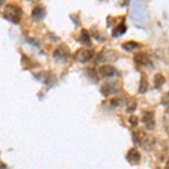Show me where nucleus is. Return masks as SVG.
<instances>
[{"mask_svg": "<svg viewBox=\"0 0 169 169\" xmlns=\"http://www.w3.org/2000/svg\"><path fill=\"white\" fill-rule=\"evenodd\" d=\"M141 48V44L138 43V42H133V41H130V42H126L123 44V48L126 50V51H134V50H138V48Z\"/></svg>", "mask_w": 169, "mask_h": 169, "instance_id": "10", "label": "nucleus"}, {"mask_svg": "<svg viewBox=\"0 0 169 169\" xmlns=\"http://www.w3.org/2000/svg\"><path fill=\"white\" fill-rule=\"evenodd\" d=\"M142 121L145 123V126L148 130H152L155 128V121H153V113L152 112H145L143 113Z\"/></svg>", "mask_w": 169, "mask_h": 169, "instance_id": "6", "label": "nucleus"}, {"mask_svg": "<svg viewBox=\"0 0 169 169\" xmlns=\"http://www.w3.org/2000/svg\"><path fill=\"white\" fill-rule=\"evenodd\" d=\"M125 32H126V26H125L124 24H121L115 28V31H114V33H113V35H114V36H118V35L124 34Z\"/></svg>", "mask_w": 169, "mask_h": 169, "instance_id": "14", "label": "nucleus"}, {"mask_svg": "<svg viewBox=\"0 0 169 169\" xmlns=\"http://www.w3.org/2000/svg\"><path fill=\"white\" fill-rule=\"evenodd\" d=\"M81 43H83V45L90 46V36L86 29H83V31H81Z\"/></svg>", "mask_w": 169, "mask_h": 169, "instance_id": "13", "label": "nucleus"}, {"mask_svg": "<svg viewBox=\"0 0 169 169\" xmlns=\"http://www.w3.org/2000/svg\"><path fill=\"white\" fill-rule=\"evenodd\" d=\"M148 79H147V77L144 75H142L141 77V81H140V87H139V93H145L147 90H148Z\"/></svg>", "mask_w": 169, "mask_h": 169, "instance_id": "11", "label": "nucleus"}, {"mask_svg": "<svg viewBox=\"0 0 169 169\" xmlns=\"http://www.w3.org/2000/svg\"><path fill=\"white\" fill-rule=\"evenodd\" d=\"M116 81H113V83H105L100 88V91L103 94L104 96L107 97L112 95V94L117 93V88H116Z\"/></svg>", "mask_w": 169, "mask_h": 169, "instance_id": "3", "label": "nucleus"}, {"mask_svg": "<svg viewBox=\"0 0 169 169\" xmlns=\"http://www.w3.org/2000/svg\"><path fill=\"white\" fill-rule=\"evenodd\" d=\"M45 9L44 7H42V6H38V7H35L33 13H32V17L34 18L35 21H41L43 18L45 17Z\"/></svg>", "mask_w": 169, "mask_h": 169, "instance_id": "9", "label": "nucleus"}, {"mask_svg": "<svg viewBox=\"0 0 169 169\" xmlns=\"http://www.w3.org/2000/svg\"><path fill=\"white\" fill-rule=\"evenodd\" d=\"M166 83L165 77L162 76L161 73H157L155 77V86L156 88H161V86Z\"/></svg>", "mask_w": 169, "mask_h": 169, "instance_id": "12", "label": "nucleus"}, {"mask_svg": "<svg viewBox=\"0 0 169 169\" xmlns=\"http://www.w3.org/2000/svg\"><path fill=\"white\" fill-rule=\"evenodd\" d=\"M134 60L135 62L138 63V64H140V66H149V64H151L150 58L145 53H138V54H135Z\"/></svg>", "mask_w": 169, "mask_h": 169, "instance_id": "8", "label": "nucleus"}, {"mask_svg": "<svg viewBox=\"0 0 169 169\" xmlns=\"http://www.w3.org/2000/svg\"><path fill=\"white\" fill-rule=\"evenodd\" d=\"M129 122H130V123H131L133 126H136V125H138V123H139L138 117H135V116H132V117L129 120Z\"/></svg>", "mask_w": 169, "mask_h": 169, "instance_id": "15", "label": "nucleus"}, {"mask_svg": "<svg viewBox=\"0 0 169 169\" xmlns=\"http://www.w3.org/2000/svg\"><path fill=\"white\" fill-rule=\"evenodd\" d=\"M94 56V51L93 50H89V48H79L78 51L75 53L73 58L75 60L79 61L81 63H85V62H88L91 58Z\"/></svg>", "mask_w": 169, "mask_h": 169, "instance_id": "2", "label": "nucleus"}, {"mask_svg": "<svg viewBox=\"0 0 169 169\" xmlns=\"http://www.w3.org/2000/svg\"><path fill=\"white\" fill-rule=\"evenodd\" d=\"M126 159L131 162L132 165H135V163H138V162L140 161V159H141V155H140V152H139L136 149L133 148L128 152Z\"/></svg>", "mask_w": 169, "mask_h": 169, "instance_id": "7", "label": "nucleus"}, {"mask_svg": "<svg viewBox=\"0 0 169 169\" xmlns=\"http://www.w3.org/2000/svg\"><path fill=\"white\" fill-rule=\"evenodd\" d=\"M1 163H2V162L0 161V169H6V167H5L4 165H1Z\"/></svg>", "mask_w": 169, "mask_h": 169, "instance_id": "16", "label": "nucleus"}, {"mask_svg": "<svg viewBox=\"0 0 169 169\" xmlns=\"http://www.w3.org/2000/svg\"><path fill=\"white\" fill-rule=\"evenodd\" d=\"M69 55H70V51L66 45H60L59 48L54 51L55 59H68Z\"/></svg>", "mask_w": 169, "mask_h": 169, "instance_id": "5", "label": "nucleus"}, {"mask_svg": "<svg viewBox=\"0 0 169 169\" xmlns=\"http://www.w3.org/2000/svg\"><path fill=\"white\" fill-rule=\"evenodd\" d=\"M98 72L102 77H113L115 76L117 71L113 66H109V64H105V66H102L98 69Z\"/></svg>", "mask_w": 169, "mask_h": 169, "instance_id": "4", "label": "nucleus"}, {"mask_svg": "<svg viewBox=\"0 0 169 169\" xmlns=\"http://www.w3.org/2000/svg\"><path fill=\"white\" fill-rule=\"evenodd\" d=\"M4 17L8 21L18 24L21 18V9L16 5H7L4 10Z\"/></svg>", "mask_w": 169, "mask_h": 169, "instance_id": "1", "label": "nucleus"}]
</instances>
